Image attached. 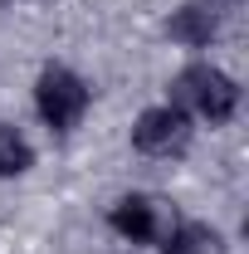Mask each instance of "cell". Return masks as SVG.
<instances>
[{
    "label": "cell",
    "mask_w": 249,
    "mask_h": 254,
    "mask_svg": "<svg viewBox=\"0 0 249 254\" xmlns=\"http://www.w3.org/2000/svg\"><path fill=\"white\" fill-rule=\"evenodd\" d=\"M30 142L15 132V127H0V176H20V171H30Z\"/></svg>",
    "instance_id": "52a82bcc"
},
{
    "label": "cell",
    "mask_w": 249,
    "mask_h": 254,
    "mask_svg": "<svg viewBox=\"0 0 249 254\" xmlns=\"http://www.w3.org/2000/svg\"><path fill=\"white\" fill-rule=\"evenodd\" d=\"M220 30V10L215 5H186L176 20H171V34L181 44H210V34Z\"/></svg>",
    "instance_id": "5b68a950"
},
{
    "label": "cell",
    "mask_w": 249,
    "mask_h": 254,
    "mask_svg": "<svg viewBox=\"0 0 249 254\" xmlns=\"http://www.w3.org/2000/svg\"><path fill=\"white\" fill-rule=\"evenodd\" d=\"M113 230L132 240V245H147V240H166V230H171V215L156 205L152 195H123L118 205H113Z\"/></svg>",
    "instance_id": "3957f363"
},
{
    "label": "cell",
    "mask_w": 249,
    "mask_h": 254,
    "mask_svg": "<svg viewBox=\"0 0 249 254\" xmlns=\"http://www.w3.org/2000/svg\"><path fill=\"white\" fill-rule=\"evenodd\" d=\"M132 142L147 152V157H166V152H176L181 142H186V108H176V103H166V108H147L137 127H132Z\"/></svg>",
    "instance_id": "277c9868"
},
{
    "label": "cell",
    "mask_w": 249,
    "mask_h": 254,
    "mask_svg": "<svg viewBox=\"0 0 249 254\" xmlns=\"http://www.w3.org/2000/svg\"><path fill=\"white\" fill-rule=\"evenodd\" d=\"M176 108H190V113H200V118H210V123H225L230 113H235V103H240V88H235V78L230 73H220V68H186L181 78H176Z\"/></svg>",
    "instance_id": "6da1fadb"
},
{
    "label": "cell",
    "mask_w": 249,
    "mask_h": 254,
    "mask_svg": "<svg viewBox=\"0 0 249 254\" xmlns=\"http://www.w3.org/2000/svg\"><path fill=\"white\" fill-rule=\"evenodd\" d=\"M166 254H225V245L210 225H171L166 230Z\"/></svg>",
    "instance_id": "8992f818"
},
{
    "label": "cell",
    "mask_w": 249,
    "mask_h": 254,
    "mask_svg": "<svg viewBox=\"0 0 249 254\" xmlns=\"http://www.w3.org/2000/svg\"><path fill=\"white\" fill-rule=\"evenodd\" d=\"M34 103H39V118L49 127H73L83 118V108H88V88H83L68 68H49V73L39 78Z\"/></svg>",
    "instance_id": "7a4b0ae2"
}]
</instances>
